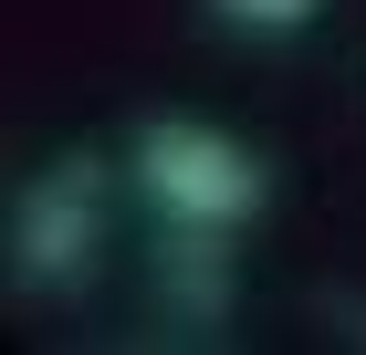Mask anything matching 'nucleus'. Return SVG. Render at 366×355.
I'll return each instance as SVG.
<instances>
[{
	"label": "nucleus",
	"instance_id": "f257e3e1",
	"mask_svg": "<svg viewBox=\"0 0 366 355\" xmlns=\"http://www.w3.org/2000/svg\"><path fill=\"white\" fill-rule=\"evenodd\" d=\"M137 189L147 209L168 219V230H241L262 209V157L230 126H199V115H168V126H147L137 136Z\"/></svg>",
	"mask_w": 366,
	"mask_h": 355
},
{
	"label": "nucleus",
	"instance_id": "f03ea898",
	"mask_svg": "<svg viewBox=\"0 0 366 355\" xmlns=\"http://www.w3.org/2000/svg\"><path fill=\"white\" fill-rule=\"evenodd\" d=\"M94 178L84 167H42L21 189V209H11V272L21 282H74L94 261Z\"/></svg>",
	"mask_w": 366,
	"mask_h": 355
},
{
	"label": "nucleus",
	"instance_id": "7ed1b4c3",
	"mask_svg": "<svg viewBox=\"0 0 366 355\" xmlns=\"http://www.w3.org/2000/svg\"><path fill=\"white\" fill-rule=\"evenodd\" d=\"M209 11H220L230 31H262V42H282V31H304L325 0H209Z\"/></svg>",
	"mask_w": 366,
	"mask_h": 355
}]
</instances>
